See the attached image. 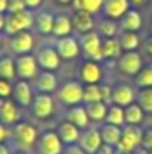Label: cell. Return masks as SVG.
Masks as SVG:
<instances>
[{"instance_id": "7c38bea8", "label": "cell", "mask_w": 152, "mask_h": 154, "mask_svg": "<svg viewBox=\"0 0 152 154\" xmlns=\"http://www.w3.org/2000/svg\"><path fill=\"white\" fill-rule=\"evenodd\" d=\"M79 77H80V82L84 85L100 84L101 77H103V71H101L98 61H93V59L84 61L80 64V69H79Z\"/></svg>"}, {"instance_id": "f6af8a7d", "label": "cell", "mask_w": 152, "mask_h": 154, "mask_svg": "<svg viewBox=\"0 0 152 154\" xmlns=\"http://www.w3.org/2000/svg\"><path fill=\"white\" fill-rule=\"evenodd\" d=\"M43 3V0H25V5H26L28 10H34L38 8L39 5Z\"/></svg>"}, {"instance_id": "ffe728a7", "label": "cell", "mask_w": 152, "mask_h": 154, "mask_svg": "<svg viewBox=\"0 0 152 154\" xmlns=\"http://www.w3.org/2000/svg\"><path fill=\"white\" fill-rule=\"evenodd\" d=\"M72 26H74L75 31L85 35V33L93 31V28H95V18H93V15L88 12L75 10L74 17H72Z\"/></svg>"}, {"instance_id": "d6986e66", "label": "cell", "mask_w": 152, "mask_h": 154, "mask_svg": "<svg viewBox=\"0 0 152 154\" xmlns=\"http://www.w3.org/2000/svg\"><path fill=\"white\" fill-rule=\"evenodd\" d=\"M34 89L38 94H52L57 90V77L51 71H43L36 75Z\"/></svg>"}, {"instance_id": "1f68e13d", "label": "cell", "mask_w": 152, "mask_h": 154, "mask_svg": "<svg viewBox=\"0 0 152 154\" xmlns=\"http://www.w3.org/2000/svg\"><path fill=\"white\" fill-rule=\"evenodd\" d=\"M98 35L103 38H113L118 35V23L116 20H111V18L105 17L98 21Z\"/></svg>"}, {"instance_id": "e575fe53", "label": "cell", "mask_w": 152, "mask_h": 154, "mask_svg": "<svg viewBox=\"0 0 152 154\" xmlns=\"http://www.w3.org/2000/svg\"><path fill=\"white\" fill-rule=\"evenodd\" d=\"M74 8L75 10H84V12H88L92 15L98 13L103 7V0H74Z\"/></svg>"}, {"instance_id": "4fadbf2b", "label": "cell", "mask_w": 152, "mask_h": 154, "mask_svg": "<svg viewBox=\"0 0 152 154\" xmlns=\"http://www.w3.org/2000/svg\"><path fill=\"white\" fill-rule=\"evenodd\" d=\"M34 46V38L30 31H20L16 35L10 36V49L16 54V56H21V54H30V51L33 49Z\"/></svg>"}, {"instance_id": "5b68a950", "label": "cell", "mask_w": 152, "mask_h": 154, "mask_svg": "<svg viewBox=\"0 0 152 154\" xmlns=\"http://www.w3.org/2000/svg\"><path fill=\"white\" fill-rule=\"evenodd\" d=\"M101 36L95 31L85 33L80 36L79 39V45H80V51L85 54L88 59L93 61H103V54H101Z\"/></svg>"}, {"instance_id": "30bf717a", "label": "cell", "mask_w": 152, "mask_h": 154, "mask_svg": "<svg viewBox=\"0 0 152 154\" xmlns=\"http://www.w3.org/2000/svg\"><path fill=\"white\" fill-rule=\"evenodd\" d=\"M36 61L43 71H56L61 66V56L56 48L52 46H43L36 51Z\"/></svg>"}, {"instance_id": "f546056e", "label": "cell", "mask_w": 152, "mask_h": 154, "mask_svg": "<svg viewBox=\"0 0 152 154\" xmlns=\"http://www.w3.org/2000/svg\"><path fill=\"white\" fill-rule=\"evenodd\" d=\"M118 39H119V45H121L123 51H136L139 48V36L137 33L134 31H119L118 35Z\"/></svg>"}, {"instance_id": "5bb4252c", "label": "cell", "mask_w": 152, "mask_h": 154, "mask_svg": "<svg viewBox=\"0 0 152 154\" xmlns=\"http://www.w3.org/2000/svg\"><path fill=\"white\" fill-rule=\"evenodd\" d=\"M33 87H31V84L28 82V80H18V82L13 85V100H15L16 105H20V107H31V103H33Z\"/></svg>"}, {"instance_id": "e0dca14e", "label": "cell", "mask_w": 152, "mask_h": 154, "mask_svg": "<svg viewBox=\"0 0 152 154\" xmlns=\"http://www.w3.org/2000/svg\"><path fill=\"white\" fill-rule=\"evenodd\" d=\"M136 90L128 84H118L113 87V103L119 107H128L136 102Z\"/></svg>"}, {"instance_id": "f907efd6", "label": "cell", "mask_w": 152, "mask_h": 154, "mask_svg": "<svg viewBox=\"0 0 152 154\" xmlns=\"http://www.w3.org/2000/svg\"><path fill=\"white\" fill-rule=\"evenodd\" d=\"M137 154H152V149H151V151H147V149L139 148V149H137Z\"/></svg>"}, {"instance_id": "8d00e7d4", "label": "cell", "mask_w": 152, "mask_h": 154, "mask_svg": "<svg viewBox=\"0 0 152 154\" xmlns=\"http://www.w3.org/2000/svg\"><path fill=\"white\" fill-rule=\"evenodd\" d=\"M134 82H136V85L139 87V89L152 87V66H146V67L141 69V71L136 74Z\"/></svg>"}, {"instance_id": "83f0119b", "label": "cell", "mask_w": 152, "mask_h": 154, "mask_svg": "<svg viewBox=\"0 0 152 154\" xmlns=\"http://www.w3.org/2000/svg\"><path fill=\"white\" fill-rule=\"evenodd\" d=\"M54 17L49 12H41L34 17V26L41 35H52V26H54Z\"/></svg>"}, {"instance_id": "bcb514c9", "label": "cell", "mask_w": 152, "mask_h": 154, "mask_svg": "<svg viewBox=\"0 0 152 154\" xmlns=\"http://www.w3.org/2000/svg\"><path fill=\"white\" fill-rule=\"evenodd\" d=\"M142 48H144V51H146V54L152 56V36H149V38H147L146 41H144Z\"/></svg>"}, {"instance_id": "7bdbcfd3", "label": "cell", "mask_w": 152, "mask_h": 154, "mask_svg": "<svg viewBox=\"0 0 152 154\" xmlns=\"http://www.w3.org/2000/svg\"><path fill=\"white\" fill-rule=\"evenodd\" d=\"M115 152H116V148H115V146H110V144L101 143V146L97 149L95 154H115Z\"/></svg>"}, {"instance_id": "ee69618b", "label": "cell", "mask_w": 152, "mask_h": 154, "mask_svg": "<svg viewBox=\"0 0 152 154\" xmlns=\"http://www.w3.org/2000/svg\"><path fill=\"white\" fill-rule=\"evenodd\" d=\"M10 136V131H8V126L7 125H3L0 122V143H3L7 138Z\"/></svg>"}, {"instance_id": "52a82bcc", "label": "cell", "mask_w": 152, "mask_h": 154, "mask_svg": "<svg viewBox=\"0 0 152 154\" xmlns=\"http://www.w3.org/2000/svg\"><path fill=\"white\" fill-rule=\"evenodd\" d=\"M15 67H16V77H20L21 80H31L38 75V61L36 56L31 54H21L15 59Z\"/></svg>"}, {"instance_id": "9a60e30c", "label": "cell", "mask_w": 152, "mask_h": 154, "mask_svg": "<svg viewBox=\"0 0 152 154\" xmlns=\"http://www.w3.org/2000/svg\"><path fill=\"white\" fill-rule=\"evenodd\" d=\"M0 122L7 126H15L20 122V110L15 100L5 98L3 102H0Z\"/></svg>"}, {"instance_id": "ab89813d", "label": "cell", "mask_w": 152, "mask_h": 154, "mask_svg": "<svg viewBox=\"0 0 152 154\" xmlns=\"http://www.w3.org/2000/svg\"><path fill=\"white\" fill-rule=\"evenodd\" d=\"M141 148L151 151L152 149V128L142 131V143H141Z\"/></svg>"}, {"instance_id": "44dd1931", "label": "cell", "mask_w": 152, "mask_h": 154, "mask_svg": "<svg viewBox=\"0 0 152 154\" xmlns=\"http://www.w3.org/2000/svg\"><path fill=\"white\" fill-rule=\"evenodd\" d=\"M66 120L70 122L72 125L79 128V130H85L90 123V118L87 115V110L82 105H74V107H69L67 113H66Z\"/></svg>"}, {"instance_id": "c3c4849f", "label": "cell", "mask_w": 152, "mask_h": 154, "mask_svg": "<svg viewBox=\"0 0 152 154\" xmlns=\"http://www.w3.org/2000/svg\"><path fill=\"white\" fill-rule=\"evenodd\" d=\"M0 154H10V148L5 146L3 143H0Z\"/></svg>"}, {"instance_id": "681fc988", "label": "cell", "mask_w": 152, "mask_h": 154, "mask_svg": "<svg viewBox=\"0 0 152 154\" xmlns=\"http://www.w3.org/2000/svg\"><path fill=\"white\" fill-rule=\"evenodd\" d=\"M5 30V13H0V31Z\"/></svg>"}, {"instance_id": "d4e9b609", "label": "cell", "mask_w": 152, "mask_h": 154, "mask_svg": "<svg viewBox=\"0 0 152 154\" xmlns=\"http://www.w3.org/2000/svg\"><path fill=\"white\" fill-rule=\"evenodd\" d=\"M123 48L119 45V39L116 36L113 38H105L101 41V54H103V59H119L121 56Z\"/></svg>"}, {"instance_id": "6da1fadb", "label": "cell", "mask_w": 152, "mask_h": 154, "mask_svg": "<svg viewBox=\"0 0 152 154\" xmlns=\"http://www.w3.org/2000/svg\"><path fill=\"white\" fill-rule=\"evenodd\" d=\"M12 139L20 149H30L38 143V128L28 122H18L12 130Z\"/></svg>"}, {"instance_id": "8fae6325", "label": "cell", "mask_w": 152, "mask_h": 154, "mask_svg": "<svg viewBox=\"0 0 152 154\" xmlns=\"http://www.w3.org/2000/svg\"><path fill=\"white\" fill-rule=\"evenodd\" d=\"M101 134L98 128H93V126H87L84 131H80V136H79L77 144L80 146L82 149L87 154H95L97 149L101 146Z\"/></svg>"}, {"instance_id": "d6a6232c", "label": "cell", "mask_w": 152, "mask_h": 154, "mask_svg": "<svg viewBox=\"0 0 152 154\" xmlns=\"http://www.w3.org/2000/svg\"><path fill=\"white\" fill-rule=\"evenodd\" d=\"M0 77L7 80H13L16 77V67H15V59L10 56L0 57Z\"/></svg>"}, {"instance_id": "277c9868", "label": "cell", "mask_w": 152, "mask_h": 154, "mask_svg": "<svg viewBox=\"0 0 152 154\" xmlns=\"http://www.w3.org/2000/svg\"><path fill=\"white\" fill-rule=\"evenodd\" d=\"M57 97L67 107H74L84 102V84L80 80H69L57 92Z\"/></svg>"}, {"instance_id": "3957f363", "label": "cell", "mask_w": 152, "mask_h": 154, "mask_svg": "<svg viewBox=\"0 0 152 154\" xmlns=\"http://www.w3.org/2000/svg\"><path fill=\"white\" fill-rule=\"evenodd\" d=\"M142 131L144 130H141V126L137 125H124L121 128V139H119L118 149L131 152L137 151L142 143Z\"/></svg>"}, {"instance_id": "4dcf8cb0", "label": "cell", "mask_w": 152, "mask_h": 154, "mask_svg": "<svg viewBox=\"0 0 152 154\" xmlns=\"http://www.w3.org/2000/svg\"><path fill=\"white\" fill-rule=\"evenodd\" d=\"M105 123L123 126L124 125V107H119V105H115V103L108 105V113Z\"/></svg>"}, {"instance_id": "b9f144b4", "label": "cell", "mask_w": 152, "mask_h": 154, "mask_svg": "<svg viewBox=\"0 0 152 154\" xmlns=\"http://www.w3.org/2000/svg\"><path fill=\"white\" fill-rule=\"evenodd\" d=\"M62 154H87V152L77 144V143H75V144L66 146V148H64V151H62Z\"/></svg>"}, {"instance_id": "484cf974", "label": "cell", "mask_w": 152, "mask_h": 154, "mask_svg": "<svg viewBox=\"0 0 152 154\" xmlns=\"http://www.w3.org/2000/svg\"><path fill=\"white\" fill-rule=\"evenodd\" d=\"M85 110L90 122L93 123H103L106 120L108 105L105 102H93V103H85Z\"/></svg>"}, {"instance_id": "f1b7e54d", "label": "cell", "mask_w": 152, "mask_h": 154, "mask_svg": "<svg viewBox=\"0 0 152 154\" xmlns=\"http://www.w3.org/2000/svg\"><path fill=\"white\" fill-rule=\"evenodd\" d=\"M144 122V110L141 108V105L137 103H131L128 107H124V125H137Z\"/></svg>"}, {"instance_id": "ba28073f", "label": "cell", "mask_w": 152, "mask_h": 154, "mask_svg": "<svg viewBox=\"0 0 152 154\" xmlns=\"http://www.w3.org/2000/svg\"><path fill=\"white\" fill-rule=\"evenodd\" d=\"M142 56L137 51H126L119 56V59L116 62L119 72L126 75H136L137 72L142 69Z\"/></svg>"}, {"instance_id": "7dc6e473", "label": "cell", "mask_w": 152, "mask_h": 154, "mask_svg": "<svg viewBox=\"0 0 152 154\" xmlns=\"http://www.w3.org/2000/svg\"><path fill=\"white\" fill-rule=\"evenodd\" d=\"M8 10V0H0V13H5Z\"/></svg>"}, {"instance_id": "f5cc1de1", "label": "cell", "mask_w": 152, "mask_h": 154, "mask_svg": "<svg viewBox=\"0 0 152 154\" xmlns=\"http://www.w3.org/2000/svg\"><path fill=\"white\" fill-rule=\"evenodd\" d=\"M131 3H134V5H141V3H144L146 0H129Z\"/></svg>"}, {"instance_id": "2e32d148", "label": "cell", "mask_w": 152, "mask_h": 154, "mask_svg": "<svg viewBox=\"0 0 152 154\" xmlns=\"http://www.w3.org/2000/svg\"><path fill=\"white\" fill-rule=\"evenodd\" d=\"M56 49L59 53V56L64 57V59H74V57H77L80 54V45L72 36L59 38L56 41Z\"/></svg>"}, {"instance_id": "f35d334b", "label": "cell", "mask_w": 152, "mask_h": 154, "mask_svg": "<svg viewBox=\"0 0 152 154\" xmlns=\"http://www.w3.org/2000/svg\"><path fill=\"white\" fill-rule=\"evenodd\" d=\"M23 10H28L25 5V0H8V10H7L8 13H18Z\"/></svg>"}, {"instance_id": "816d5d0a", "label": "cell", "mask_w": 152, "mask_h": 154, "mask_svg": "<svg viewBox=\"0 0 152 154\" xmlns=\"http://www.w3.org/2000/svg\"><path fill=\"white\" fill-rule=\"evenodd\" d=\"M115 154H134V152H131V151H123V149H118L116 148V152Z\"/></svg>"}, {"instance_id": "603a6c76", "label": "cell", "mask_w": 152, "mask_h": 154, "mask_svg": "<svg viewBox=\"0 0 152 154\" xmlns=\"http://www.w3.org/2000/svg\"><path fill=\"white\" fill-rule=\"evenodd\" d=\"M57 134H59L61 141L64 143V146L69 144H75L79 141V136H80V130H79L75 125H72L70 122H62L57 126Z\"/></svg>"}, {"instance_id": "11a10c76", "label": "cell", "mask_w": 152, "mask_h": 154, "mask_svg": "<svg viewBox=\"0 0 152 154\" xmlns=\"http://www.w3.org/2000/svg\"><path fill=\"white\" fill-rule=\"evenodd\" d=\"M0 45H2V36H0Z\"/></svg>"}, {"instance_id": "ac0fdd59", "label": "cell", "mask_w": 152, "mask_h": 154, "mask_svg": "<svg viewBox=\"0 0 152 154\" xmlns=\"http://www.w3.org/2000/svg\"><path fill=\"white\" fill-rule=\"evenodd\" d=\"M129 0H103L101 12L111 20H119L129 10Z\"/></svg>"}, {"instance_id": "7402d4cb", "label": "cell", "mask_w": 152, "mask_h": 154, "mask_svg": "<svg viewBox=\"0 0 152 154\" xmlns=\"http://www.w3.org/2000/svg\"><path fill=\"white\" fill-rule=\"evenodd\" d=\"M119 26L123 31H134L137 33L142 30V17L137 10H128L121 18H119Z\"/></svg>"}, {"instance_id": "db71d44e", "label": "cell", "mask_w": 152, "mask_h": 154, "mask_svg": "<svg viewBox=\"0 0 152 154\" xmlns=\"http://www.w3.org/2000/svg\"><path fill=\"white\" fill-rule=\"evenodd\" d=\"M57 2H59V3H64V5H66V3H70V2H74V0H57Z\"/></svg>"}, {"instance_id": "7a4b0ae2", "label": "cell", "mask_w": 152, "mask_h": 154, "mask_svg": "<svg viewBox=\"0 0 152 154\" xmlns=\"http://www.w3.org/2000/svg\"><path fill=\"white\" fill-rule=\"evenodd\" d=\"M34 18L30 10H23L18 13H7L5 15V31L8 36H13L20 31H30L33 26Z\"/></svg>"}, {"instance_id": "74e56055", "label": "cell", "mask_w": 152, "mask_h": 154, "mask_svg": "<svg viewBox=\"0 0 152 154\" xmlns=\"http://www.w3.org/2000/svg\"><path fill=\"white\" fill-rule=\"evenodd\" d=\"M12 94H13V85L10 84V80L0 77V98H10Z\"/></svg>"}, {"instance_id": "9f6ffc18", "label": "cell", "mask_w": 152, "mask_h": 154, "mask_svg": "<svg viewBox=\"0 0 152 154\" xmlns=\"http://www.w3.org/2000/svg\"><path fill=\"white\" fill-rule=\"evenodd\" d=\"M15 154H25V152H15Z\"/></svg>"}, {"instance_id": "cb8c5ba5", "label": "cell", "mask_w": 152, "mask_h": 154, "mask_svg": "<svg viewBox=\"0 0 152 154\" xmlns=\"http://www.w3.org/2000/svg\"><path fill=\"white\" fill-rule=\"evenodd\" d=\"M100 134H101V141H103L105 144H110V146L118 148L119 139H121V126L103 123L100 126Z\"/></svg>"}, {"instance_id": "d590c367", "label": "cell", "mask_w": 152, "mask_h": 154, "mask_svg": "<svg viewBox=\"0 0 152 154\" xmlns=\"http://www.w3.org/2000/svg\"><path fill=\"white\" fill-rule=\"evenodd\" d=\"M136 102L141 105V108L147 113H152V87L147 89H139L136 95Z\"/></svg>"}, {"instance_id": "60d3db41", "label": "cell", "mask_w": 152, "mask_h": 154, "mask_svg": "<svg viewBox=\"0 0 152 154\" xmlns=\"http://www.w3.org/2000/svg\"><path fill=\"white\" fill-rule=\"evenodd\" d=\"M101 85V95H103V102L105 103H113V89H111L108 84H100Z\"/></svg>"}, {"instance_id": "4316f807", "label": "cell", "mask_w": 152, "mask_h": 154, "mask_svg": "<svg viewBox=\"0 0 152 154\" xmlns=\"http://www.w3.org/2000/svg\"><path fill=\"white\" fill-rule=\"evenodd\" d=\"M72 18L64 15V13H59L54 18V26H52V35L59 36V38H64V36H70L72 33Z\"/></svg>"}, {"instance_id": "836d02e7", "label": "cell", "mask_w": 152, "mask_h": 154, "mask_svg": "<svg viewBox=\"0 0 152 154\" xmlns=\"http://www.w3.org/2000/svg\"><path fill=\"white\" fill-rule=\"evenodd\" d=\"M93 102H103L100 84H88V85H84V103H93Z\"/></svg>"}, {"instance_id": "9c48e42d", "label": "cell", "mask_w": 152, "mask_h": 154, "mask_svg": "<svg viewBox=\"0 0 152 154\" xmlns=\"http://www.w3.org/2000/svg\"><path fill=\"white\" fill-rule=\"evenodd\" d=\"M54 112V98L51 94H36L31 103V115L38 120L49 118Z\"/></svg>"}, {"instance_id": "8992f818", "label": "cell", "mask_w": 152, "mask_h": 154, "mask_svg": "<svg viewBox=\"0 0 152 154\" xmlns=\"http://www.w3.org/2000/svg\"><path fill=\"white\" fill-rule=\"evenodd\" d=\"M36 149L39 154H62L64 151V143L61 141L57 131H44L39 134L38 143H36Z\"/></svg>"}]
</instances>
